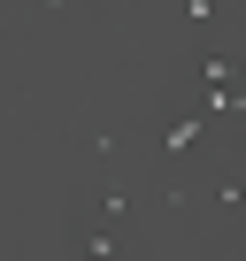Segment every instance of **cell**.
<instances>
[{
    "label": "cell",
    "mask_w": 246,
    "mask_h": 261,
    "mask_svg": "<svg viewBox=\"0 0 246 261\" xmlns=\"http://www.w3.org/2000/svg\"><path fill=\"white\" fill-rule=\"evenodd\" d=\"M238 108H246V92H238V85H223V92H208V115H215V123H223V115H238Z\"/></svg>",
    "instance_id": "cell-3"
},
{
    "label": "cell",
    "mask_w": 246,
    "mask_h": 261,
    "mask_svg": "<svg viewBox=\"0 0 246 261\" xmlns=\"http://www.w3.org/2000/svg\"><path fill=\"white\" fill-rule=\"evenodd\" d=\"M200 139H208V115H177V123H169V130H162V154H169V162H177V154H192V146H200Z\"/></svg>",
    "instance_id": "cell-1"
},
{
    "label": "cell",
    "mask_w": 246,
    "mask_h": 261,
    "mask_svg": "<svg viewBox=\"0 0 246 261\" xmlns=\"http://www.w3.org/2000/svg\"><path fill=\"white\" fill-rule=\"evenodd\" d=\"M200 85H208V92H223V85H238V69H231L223 54H208V62H200Z\"/></svg>",
    "instance_id": "cell-2"
},
{
    "label": "cell",
    "mask_w": 246,
    "mask_h": 261,
    "mask_svg": "<svg viewBox=\"0 0 246 261\" xmlns=\"http://www.w3.org/2000/svg\"><path fill=\"white\" fill-rule=\"evenodd\" d=\"M85 261H115V238H108V230H92V238H85Z\"/></svg>",
    "instance_id": "cell-4"
}]
</instances>
